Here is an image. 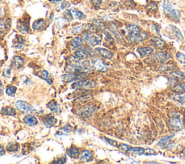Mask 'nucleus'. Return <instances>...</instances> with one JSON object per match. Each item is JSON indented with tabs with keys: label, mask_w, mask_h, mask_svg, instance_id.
<instances>
[{
	"label": "nucleus",
	"mask_w": 185,
	"mask_h": 164,
	"mask_svg": "<svg viewBox=\"0 0 185 164\" xmlns=\"http://www.w3.org/2000/svg\"><path fill=\"white\" fill-rule=\"evenodd\" d=\"M48 108L50 109L51 111L53 112H55V113H57V112L60 111V106H58L57 103L55 101H52L48 104Z\"/></svg>",
	"instance_id": "22"
},
{
	"label": "nucleus",
	"mask_w": 185,
	"mask_h": 164,
	"mask_svg": "<svg viewBox=\"0 0 185 164\" xmlns=\"http://www.w3.org/2000/svg\"><path fill=\"white\" fill-rule=\"evenodd\" d=\"M62 130L63 131V132H65V134L69 133V132H71V130H72V126L69 125V124H67V125L65 126V127L62 128Z\"/></svg>",
	"instance_id": "48"
},
{
	"label": "nucleus",
	"mask_w": 185,
	"mask_h": 164,
	"mask_svg": "<svg viewBox=\"0 0 185 164\" xmlns=\"http://www.w3.org/2000/svg\"><path fill=\"white\" fill-rule=\"evenodd\" d=\"M84 28H85V26H83V25H82V26H77V27L74 28V29L72 31V34H77L79 33L80 32H81V31L83 30Z\"/></svg>",
	"instance_id": "45"
},
{
	"label": "nucleus",
	"mask_w": 185,
	"mask_h": 164,
	"mask_svg": "<svg viewBox=\"0 0 185 164\" xmlns=\"http://www.w3.org/2000/svg\"><path fill=\"white\" fill-rule=\"evenodd\" d=\"M67 155L72 158H77L80 155V151L77 147L73 145L70 148H68L67 151Z\"/></svg>",
	"instance_id": "15"
},
{
	"label": "nucleus",
	"mask_w": 185,
	"mask_h": 164,
	"mask_svg": "<svg viewBox=\"0 0 185 164\" xmlns=\"http://www.w3.org/2000/svg\"><path fill=\"white\" fill-rule=\"evenodd\" d=\"M1 91H2V86H1V84L0 82V94L1 93Z\"/></svg>",
	"instance_id": "53"
},
{
	"label": "nucleus",
	"mask_w": 185,
	"mask_h": 164,
	"mask_svg": "<svg viewBox=\"0 0 185 164\" xmlns=\"http://www.w3.org/2000/svg\"><path fill=\"white\" fill-rule=\"evenodd\" d=\"M104 140H106V141L107 142V143H108L109 145H112V146L113 147H116L117 146V142L115 141V140H111V139H109V138H107V137H104Z\"/></svg>",
	"instance_id": "47"
},
{
	"label": "nucleus",
	"mask_w": 185,
	"mask_h": 164,
	"mask_svg": "<svg viewBox=\"0 0 185 164\" xmlns=\"http://www.w3.org/2000/svg\"><path fill=\"white\" fill-rule=\"evenodd\" d=\"M80 48H81V49L82 50V51H83L84 52H85V54H86L87 57H92L93 56V51L90 48L85 47V46H84V47H82V46H81V47H80Z\"/></svg>",
	"instance_id": "40"
},
{
	"label": "nucleus",
	"mask_w": 185,
	"mask_h": 164,
	"mask_svg": "<svg viewBox=\"0 0 185 164\" xmlns=\"http://www.w3.org/2000/svg\"><path fill=\"white\" fill-rule=\"evenodd\" d=\"M173 90L175 93H185V82H181V83L176 85V86L174 87Z\"/></svg>",
	"instance_id": "26"
},
{
	"label": "nucleus",
	"mask_w": 185,
	"mask_h": 164,
	"mask_svg": "<svg viewBox=\"0 0 185 164\" xmlns=\"http://www.w3.org/2000/svg\"><path fill=\"white\" fill-rule=\"evenodd\" d=\"M176 59L178 60V62L180 64H182L184 65L185 64V55L184 54H182L181 52H178L176 54Z\"/></svg>",
	"instance_id": "39"
},
{
	"label": "nucleus",
	"mask_w": 185,
	"mask_h": 164,
	"mask_svg": "<svg viewBox=\"0 0 185 164\" xmlns=\"http://www.w3.org/2000/svg\"><path fill=\"white\" fill-rule=\"evenodd\" d=\"M71 12H72V15H74V18H76L77 19H79V20L85 19V15H84V13H82L81 11L77 10H76V9H72V10H71Z\"/></svg>",
	"instance_id": "25"
},
{
	"label": "nucleus",
	"mask_w": 185,
	"mask_h": 164,
	"mask_svg": "<svg viewBox=\"0 0 185 164\" xmlns=\"http://www.w3.org/2000/svg\"><path fill=\"white\" fill-rule=\"evenodd\" d=\"M67 162V158H66V157H63V158H60V159H59V160H57V161H54V162H53V163H59V164H60V163H65Z\"/></svg>",
	"instance_id": "50"
},
{
	"label": "nucleus",
	"mask_w": 185,
	"mask_h": 164,
	"mask_svg": "<svg viewBox=\"0 0 185 164\" xmlns=\"http://www.w3.org/2000/svg\"><path fill=\"white\" fill-rule=\"evenodd\" d=\"M10 28V23L9 20H0V31H7Z\"/></svg>",
	"instance_id": "29"
},
{
	"label": "nucleus",
	"mask_w": 185,
	"mask_h": 164,
	"mask_svg": "<svg viewBox=\"0 0 185 164\" xmlns=\"http://www.w3.org/2000/svg\"><path fill=\"white\" fill-rule=\"evenodd\" d=\"M16 87L15 86H10L7 87V89H6V93H7V95H8L9 96H15V93H16Z\"/></svg>",
	"instance_id": "37"
},
{
	"label": "nucleus",
	"mask_w": 185,
	"mask_h": 164,
	"mask_svg": "<svg viewBox=\"0 0 185 164\" xmlns=\"http://www.w3.org/2000/svg\"><path fill=\"white\" fill-rule=\"evenodd\" d=\"M93 68L99 72H106L108 70V66L101 59H96L93 62Z\"/></svg>",
	"instance_id": "9"
},
{
	"label": "nucleus",
	"mask_w": 185,
	"mask_h": 164,
	"mask_svg": "<svg viewBox=\"0 0 185 164\" xmlns=\"http://www.w3.org/2000/svg\"><path fill=\"white\" fill-rule=\"evenodd\" d=\"M13 64L14 66H15V67L17 69H19L23 65L24 61H23V59H22L21 57H19V56H15L13 59Z\"/></svg>",
	"instance_id": "23"
},
{
	"label": "nucleus",
	"mask_w": 185,
	"mask_h": 164,
	"mask_svg": "<svg viewBox=\"0 0 185 164\" xmlns=\"http://www.w3.org/2000/svg\"><path fill=\"white\" fill-rule=\"evenodd\" d=\"M130 152H132L133 153L141 155L144 154V149L142 148H130Z\"/></svg>",
	"instance_id": "38"
},
{
	"label": "nucleus",
	"mask_w": 185,
	"mask_h": 164,
	"mask_svg": "<svg viewBox=\"0 0 185 164\" xmlns=\"http://www.w3.org/2000/svg\"><path fill=\"white\" fill-rule=\"evenodd\" d=\"M43 122L46 127H52L57 123V119L52 115H47L43 119Z\"/></svg>",
	"instance_id": "12"
},
{
	"label": "nucleus",
	"mask_w": 185,
	"mask_h": 164,
	"mask_svg": "<svg viewBox=\"0 0 185 164\" xmlns=\"http://www.w3.org/2000/svg\"><path fill=\"white\" fill-rule=\"evenodd\" d=\"M46 22L43 19H38L33 23V29L35 31H41L46 27Z\"/></svg>",
	"instance_id": "13"
},
{
	"label": "nucleus",
	"mask_w": 185,
	"mask_h": 164,
	"mask_svg": "<svg viewBox=\"0 0 185 164\" xmlns=\"http://www.w3.org/2000/svg\"><path fill=\"white\" fill-rule=\"evenodd\" d=\"M81 160L85 162L92 161L93 160V155L90 151H83L81 154Z\"/></svg>",
	"instance_id": "19"
},
{
	"label": "nucleus",
	"mask_w": 185,
	"mask_h": 164,
	"mask_svg": "<svg viewBox=\"0 0 185 164\" xmlns=\"http://www.w3.org/2000/svg\"><path fill=\"white\" fill-rule=\"evenodd\" d=\"M173 137L174 136L172 135V136H169V137H164V138H162L159 142H158V145L161 147V148H164V147H166V145H168V143L170 142V140L173 138Z\"/></svg>",
	"instance_id": "24"
},
{
	"label": "nucleus",
	"mask_w": 185,
	"mask_h": 164,
	"mask_svg": "<svg viewBox=\"0 0 185 164\" xmlns=\"http://www.w3.org/2000/svg\"><path fill=\"white\" fill-rule=\"evenodd\" d=\"M184 33H185V32H184Z\"/></svg>",
	"instance_id": "55"
},
{
	"label": "nucleus",
	"mask_w": 185,
	"mask_h": 164,
	"mask_svg": "<svg viewBox=\"0 0 185 164\" xmlns=\"http://www.w3.org/2000/svg\"><path fill=\"white\" fill-rule=\"evenodd\" d=\"M157 153L155 152V150L151 149V148H146L144 149V155H155Z\"/></svg>",
	"instance_id": "41"
},
{
	"label": "nucleus",
	"mask_w": 185,
	"mask_h": 164,
	"mask_svg": "<svg viewBox=\"0 0 185 164\" xmlns=\"http://www.w3.org/2000/svg\"><path fill=\"white\" fill-rule=\"evenodd\" d=\"M163 8H164V13L171 18L172 20L178 22L180 19V12L177 9H176L172 4L169 1H165L163 3Z\"/></svg>",
	"instance_id": "2"
},
{
	"label": "nucleus",
	"mask_w": 185,
	"mask_h": 164,
	"mask_svg": "<svg viewBox=\"0 0 185 164\" xmlns=\"http://www.w3.org/2000/svg\"><path fill=\"white\" fill-rule=\"evenodd\" d=\"M170 27L172 28V32H173V34L174 35V36L176 38H177L178 39H180V40H183V35L181 34V31H179L176 27L174 26H170Z\"/></svg>",
	"instance_id": "28"
},
{
	"label": "nucleus",
	"mask_w": 185,
	"mask_h": 164,
	"mask_svg": "<svg viewBox=\"0 0 185 164\" xmlns=\"http://www.w3.org/2000/svg\"><path fill=\"white\" fill-rule=\"evenodd\" d=\"M19 31L22 33H27L29 31V25L26 22H21L18 27Z\"/></svg>",
	"instance_id": "20"
},
{
	"label": "nucleus",
	"mask_w": 185,
	"mask_h": 164,
	"mask_svg": "<svg viewBox=\"0 0 185 164\" xmlns=\"http://www.w3.org/2000/svg\"><path fill=\"white\" fill-rule=\"evenodd\" d=\"M64 15H65V20H67V21H71V20H72L73 19L72 14L70 10H67L65 12H64Z\"/></svg>",
	"instance_id": "42"
},
{
	"label": "nucleus",
	"mask_w": 185,
	"mask_h": 164,
	"mask_svg": "<svg viewBox=\"0 0 185 164\" xmlns=\"http://www.w3.org/2000/svg\"><path fill=\"white\" fill-rule=\"evenodd\" d=\"M41 76H42V77H43V79H44L45 80H46V82H48V83L52 84V76H51V75L49 74V73L47 71L44 70V71L42 72H41Z\"/></svg>",
	"instance_id": "31"
},
{
	"label": "nucleus",
	"mask_w": 185,
	"mask_h": 164,
	"mask_svg": "<svg viewBox=\"0 0 185 164\" xmlns=\"http://www.w3.org/2000/svg\"><path fill=\"white\" fill-rule=\"evenodd\" d=\"M83 38L85 41L91 46H96L101 42L102 36L98 33L92 34L89 31H85L83 33Z\"/></svg>",
	"instance_id": "3"
},
{
	"label": "nucleus",
	"mask_w": 185,
	"mask_h": 164,
	"mask_svg": "<svg viewBox=\"0 0 185 164\" xmlns=\"http://www.w3.org/2000/svg\"><path fill=\"white\" fill-rule=\"evenodd\" d=\"M154 58L160 63H163L170 58V54L166 52H158L154 55Z\"/></svg>",
	"instance_id": "11"
},
{
	"label": "nucleus",
	"mask_w": 185,
	"mask_h": 164,
	"mask_svg": "<svg viewBox=\"0 0 185 164\" xmlns=\"http://www.w3.org/2000/svg\"><path fill=\"white\" fill-rule=\"evenodd\" d=\"M15 106H16L17 109H18L19 110L23 111L26 112H30V113H33V112L36 111V109L29 104L28 103L26 102V101H17L16 104H15Z\"/></svg>",
	"instance_id": "6"
},
{
	"label": "nucleus",
	"mask_w": 185,
	"mask_h": 164,
	"mask_svg": "<svg viewBox=\"0 0 185 164\" xmlns=\"http://www.w3.org/2000/svg\"><path fill=\"white\" fill-rule=\"evenodd\" d=\"M49 1H50V2H52V3H58V2H60V1H61L62 0H49Z\"/></svg>",
	"instance_id": "52"
},
{
	"label": "nucleus",
	"mask_w": 185,
	"mask_h": 164,
	"mask_svg": "<svg viewBox=\"0 0 185 164\" xmlns=\"http://www.w3.org/2000/svg\"><path fill=\"white\" fill-rule=\"evenodd\" d=\"M170 125L175 131H180L184 128L182 120L178 116H174L171 119Z\"/></svg>",
	"instance_id": "8"
},
{
	"label": "nucleus",
	"mask_w": 185,
	"mask_h": 164,
	"mask_svg": "<svg viewBox=\"0 0 185 164\" xmlns=\"http://www.w3.org/2000/svg\"><path fill=\"white\" fill-rule=\"evenodd\" d=\"M96 86V82L93 80H82L72 84V88H93Z\"/></svg>",
	"instance_id": "4"
},
{
	"label": "nucleus",
	"mask_w": 185,
	"mask_h": 164,
	"mask_svg": "<svg viewBox=\"0 0 185 164\" xmlns=\"http://www.w3.org/2000/svg\"><path fill=\"white\" fill-rule=\"evenodd\" d=\"M91 2L94 7L99 8L101 7V4L102 0H91Z\"/></svg>",
	"instance_id": "46"
},
{
	"label": "nucleus",
	"mask_w": 185,
	"mask_h": 164,
	"mask_svg": "<svg viewBox=\"0 0 185 164\" xmlns=\"http://www.w3.org/2000/svg\"><path fill=\"white\" fill-rule=\"evenodd\" d=\"M97 28L98 27L96 26V25L91 24V23H88V24L86 25V26H85V28L87 29V31L92 33H96L99 32Z\"/></svg>",
	"instance_id": "33"
},
{
	"label": "nucleus",
	"mask_w": 185,
	"mask_h": 164,
	"mask_svg": "<svg viewBox=\"0 0 185 164\" xmlns=\"http://www.w3.org/2000/svg\"><path fill=\"white\" fill-rule=\"evenodd\" d=\"M171 75L177 80H182L185 77L184 73L180 71H176L174 72H172L171 73Z\"/></svg>",
	"instance_id": "36"
},
{
	"label": "nucleus",
	"mask_w": 185,
	"mask_h": 164,
	"mask_svg": "<svg viewBox=\"0 0 185 164\" xmlns=\"http://www.w3.org/2000/svg\"><path fill=\"white\" fill-rule=\"evenodd\" d=\"M153 51L151 47H139L138 48V52L141 57H147Z\"/></svg>",
	"instance_id": "16"
},
{
	"label": "nucleus",
	"mask_w": 185,
	"mask_h": 164,
	"mask_svg": "<svg viewBox=\"0 0 185 164\" xmlns=\"http://www.w3.org/2000/svg\"><path fill=\"white\" fill-rule=\"evenodd\" d=\"M88 73L85 72H72L67 73L62 76V78L65 81L67 82H72V81H75L77 80H81L87 77Z\"/></svg>",
	"instance_id": "5"
},
{
	"label": "nucleus",
	"mask_w": 185,
	"mask_h": 164,
	"mask_svg": "<svg viewBox=\"0 0 185 164\" xmlns=\"http://www.w3.org/2000/svg\"><path fill=\"white\" fill-rule=\"evenodd\" d=\"M82 45V39L81 38H80V37H75V38H74V39L72 40L71 46H72V47L73 48L75 49V48H79L81 47Z\"/></svg>",
	"instance_id": "21"
},
{
	"label": "nucleus",
	"mask_w": 185,
	"mask_h": 164,
	"mask_svg": "<svg viewBox=\"0 0 185 164\" xmlns=\"http://www.w3.org/2000/svg\"><path fill=\"white\" fill-rule=\"evenodd\" d=\"M147 163H158L157 162H147Z\"/></svg>",
	"instance_id": "54"
},
{
	"label": "nucleus",
	"mask_w": 185,
	"mask_h": 164,
	"mask_svg": "<svg viewBox=\"0 0 185 164\" xmlns=\"http://www.w3.org/2000/svg\"><path fill=\"white\" fill-rule=\"evenodd\" d=\"M173 98L175 100V101H178V102L184 104L185 103V93H179V94L175 95V96L173 97Z\"/></svg>",
	"instance_id": "35"
},
{
	"label": "nucleus",
	"mask_w": 185,
	"mask_h": 164,
	"mask_svg": "<svg viewBox=\"0 0 185 164\" xmlns=\"http://www.w3.org/2000/svg\"><path fill=\"white\" fill-rule=\"evenodd\" d=\"M150 42L155 47L161 48V49L165 48V46H166V42L161 38H158V37H155V38H152Z\"/></svg>",
	"instance_id": "14"
},
{
	"label": "nucleus",
	"mask_w": 185,
	"mask_h": 164,
	"mask_svg": "<svg viewBox=\"0 0 185 164\" xmlns=\"http://www.w3.org/2000/svg\"><path fill=\"white\" fill-rule=\"evenodd\" d=\"M69 6H70V4H69V3L68 2V1H63V2L61 4V6H60V8H61V10H65V9H67V7H69Z\"/></svg>",
	"instance_id": "49"
},
{
	"label": "nucleus",
	"mask_w": 185,
	"mask_h": 164,
	"mask_svg": "<svg viewBox=\"0 0 185 164\" xmlns=\"http://www.w3.org/2000/svg\"><path fill=\"white\" fill-rule=\"evenodd\" d=\"M93 23H94V25H96L99 28L102 30V31H105L106 30V26L100 19L95 18H93Z\"/></svg>",
	"instance_id": "30"
},
{
	"label": "nucleus",
	"mask_w": 185,
	"mask_h": 164,
	"mask_svg": "<svg viewBox=\"0 0 185 164\" xmlns=\"http://www.w3.org/2000/svg\"><path fill=\"white\" fill-rule=\"evenodd\" d=\"M104 34H105V35H106V41L108 42V43H111V44H113V42H114V40H113V39L112 38V36L111 35V34H110L109 33H108V31H104Z\"/></svg>",
	"instance_id": "43"
},
{
	"label": "nucleus",
	"mask_w": 185,
	"mask_h": 164,
	"mask_svg": "<svg viewBox=\"0 0 185 164\" xmlns=\"http://www.w3.org/2000/svg\"><path fill=\"white\" fill-rule=\"evenodd\" d=\"M26 45V40L22 36H17L15 43V48L16 49H22Z\"/></svg>",
	"instance_id": "18"
},
{
	"label": "nucleus",
	"mask_w": 185,
	"mask_h": 164,
	"mask_svg": "<svg viewBox=\"0 0 185 164\" xmlns=\"http://www.w3.org/2000/svg\"><path fill=\"white\" fill-rule=\"evenodd\" d=\"M18 148H19V145L18 143H9L7 146V150L10 152H15L18 151Z\"/></svg>",
	"instance_id": "34"
},
{
	"label": "nucleus",
	"mask_w": 185,
	"mask_h": 164,
	"mask_svg": "<svg viewBox=\"0 0 185 164\" xmlns=\"http://www.w3.org/2000/svg\"><path fill=\"white\" fill-rule=\"evenodd\" d=\"M4 154V149L2 145H0V156L3 155Z\"/></svg>",
	"instance_id": "51"
},
{
	"label": "nucleus",
	"mask_w": 185,
	"mask_h": 164,
	"mask_svg": "<svg viewBox=\"0 0 185 164\" xmlns=\"http://www.w3.org/2000/svg\"><path fill=\"white\" fill-rule=\"evenodd\" d=\"M119 148L124 152H130L131 148L126 144H120L119 145Z\"/></svg>",
	"instance_id": "44"
},
{
	"label": "nucleus",
	"mask_w": 185,
	"mask_h": 164,
	"mask_svg": "<svg viewBox=\"0 0 185 164\" xmlns=\"http://www.w3.org/2000/svg\"><path fill=\"white\" fill-rule=\"evenodd\" d=\"M95 51L101 56L105 59H111L113 57V53L108 50L103 48H96Z\"/></svg>",
	"instance_id": "10"
},
{
	"label": "nucleus",
	"mask_w": 185,
	"mask_h": 164,
	"mask_svg": "<svg viewBox=\"0 0 185 164\" xmlns=\"http://www.w3.org/2000/svg\"><path fill=\"white\" fill-rule=\"evenodd\" d=\"M74 57L78 59L79 60H83L84 59L86 58L87 55L82 50H79V51L74 52Z\"/></svg>",
	"instance_id": "32"
},
{
	"label": "nucleus",
	"mask_w": 185,
	"mask_h": 164,
	"mask_svg": "<svg viewBox=\"0 0 185 164\" xmlns=\"http://www.w3.org/2000/svg\"><path fill=\"white\" fill-rule=\"evenodd\" d=\"M24 121L26 124H28V126H35L38 124V120H37L36 117H35L33 115H27L24 118Z\"/></svg>",
	"instance_id": "17"
},
{
	"label": "nucleus",
	"mask_w": 185,
	"mask_h": 164,
	"mask_svg": "<svg viewBox=\"0 0 185 164\" xmlns=\"http://www.w3.org/2000/svg\"><path fill=\"white\" fill-rule=\"evenodd\" d=\"M129 40L131 42H140L147 38V33L142 31L140 28L135 24H130L127 28Z\"/></svg>",
	"instance_id": "1"
},
{
	"label": "nucleus",
	"mask_w": 185,
	"mask_h": 164,
	"mask_svg": "<svg viewBox=\"0 0 185 164\" xmlns=\"http://www.w3.org/2000/svg\"><path fill=\"white\" fill-rule=\"evenodd\" d=\"M96 111V108L92 105L84 106L77 111V115L82 117H89Z\"/></svg>",
	"instance_id": "7"
},
{
	"label": "nucleus",
	"mask_w": 185,
	"mask_h": 164,
	"mask_svg": "<svg viewBox=\"0 0 185 164\" xmlns=\"http://www.w3.org/2000/svg\"><path fill=\"white\" fill-rule=\"evenodd\" d=\"M1 112L4 115H7V116H15V110L12 107L3 108Z\"/></svg>",
	"instance_id": "27"
}]
</instances>
